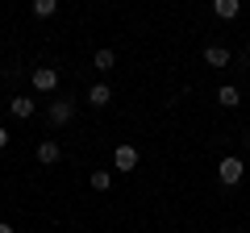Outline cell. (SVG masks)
I'll return each mask as SVG.
<instances>
[{
	"mask_svg": "<svg viewBox=\"0 0 250 233\" xmlns=\"http://www.w3.org/2000/svg\"><path fill=\"white\" fill-rule=\"evenodd\" d=\"M29 79H34L38 92H54V88H59V71H54V67H38Z\"/></svg>",
	"mask_w": 250,
	"mask_h": 233,
	"instance_id": "6da1fadb",
	"label": "cell"
},
{
	"mask_svg": "<svg viewBox=\"0 0 250 233\" xmlns=\"http://www.w3.org/2000/svg\"><path fill=\"white\" fill-rule=\"evenodd\" d=\"M217 175H221V183H242V158H221Z\"/></svg>",
	"mask_w": 250,
	"mask_h": 233,
	"instance_id": "7a4b0ae2",
	"label": "cell"
},
{
	"mask_svg": "<svg viewBox=\"0 0 250 233\" xmlns=\"http://www.w3.org/2000/svg\"><path fill=\"white\" fill-rule=\"evenodd\" d=\"M71 116H75V104H71V100H54V104H50V125H67Z\"/></svg>",
	"mask_w": 250,
	"mask_h": 233,
	"instance_id": "3957f363",
	"label": "cell"
},
{
	"mask_svg": "<svg viewBox=\"0 0 250 233\" xmlns=\"http://www.w3.org/2000/svg\"><path fill=\"white\" fill-rule=\"evenodd\" d=\"M113 162H117V171H134L138 167V150H134V146H117Z\"/></svg>",
	"mask_w": 250,
	"mask_h": 233,
	"instance_id": "277c9868",
	"label": "cell"
},
{
	"mask_svg": "<svg viewBox=\"0 0 250 233\" xmlns=\"http://www.w3.org/2000/svg\"><path fill=\"white\" fill-rule=\"evenodd\" d=\"M59 158H62L59 142H38V162H42V167H54Z\"/></svg>",
	"mask_w": 250,
	"mask_h": 233,
	"instance_id": "5b68a950",
	"label": "cell"
},
{
	"mask_svg": "<svg viewBox=\"0 0 250 233\" xmlns=\"http://www.w3.org/2000/svg\"><path fill=\"white\" fill-rule=\"evenodd\" d=\"M238 9H242V0H213V13L221 21H233V17H238Z\"/></svg>",
	"mask_w": 250,
	"mask_h": 233,
	"instance_id": "8992f818",
	"label": "cell"
},
{
	"mask_svg": "<svg viewBox=\"0 0 250 233\" xmlns=\"http://www.w3.org/2000/svg\"><path fill=\"white\" fill-rule=\"evenodd\" d=\"M205 63L208 67H229V50L225 46H205Z\"/></svg>",
	"mask_w": 250,
	"mask_h": 233,
	"instance_id": "52a82bcc",
	"label": "cell"
},
{
	"mask_svg": "<svg viewBox=\"0 0 250 233\" xmlns=\"http://www.w3.org/2000/svg\"><path fill=\"white\" fill-rule=\"evenodd\" d=\"M217 104H221V108H238L242 104V92L233 88V83H225V88L217 92Z\"/></svg>",
	"mask_w": 250,
	"mask_h": 233,
	"instance_id": "ba28073f",
	"label": "cell"
},
{
	"mask_svg": "<svg viewBox=\"0 0 250 233\" xmlns=\"http://www.w3.org/2000/svg\"><path fill=\"white\" fill-rule=\"evenodd\" d=\"M9 108H13V116H17V121L34 116V100H29V96H13V100H9Z\"/></svg>",
	"mask_w": 250,
	"mask_h": 233,
	"instance_id": "9c48e42d",
	"label": "cell"
},
{
	"mask_svg": "<svg viewBox=\"0 0 250 233\" xmlns=\"http://www.w3.org/2000/svg\"><path fill=\"white\" fill-rule=\"evenodd\" d=\"M108 100H113V92H108V83H96V88L88 92V104H96V108H104Z\"/></svg>",
	"mask_w": 250,
	"mask_h": 233,
	"instance_id": "30bf717a",
	"label": "cell"
},
{
	"mask_svg": "<svg viewBox=\"0 0 250 233\" xmlns=\"http://www.w3.org/2000/svg\"><path fill=\"white\" fill-rule=\"evenodd\" d=\"M29 9H34V17H54L59 13V0H34Z\"/></svg>",
	"mask_w": 250,
	"mask_h": 233,
	"instance_id": "8fae6325",
	"label": "cell"
},
{
	"mask_svg": "<svg viewBox=\"0 0 250 233\" xmlns=\"http://www.w3.org/2000/svg\"><path fill=\"white\" fill-rule=\"evenodd\" d=\"M92 63H96V71H108V67L117 63V54H113V50L104 46V50H96V54H92Z\"/></svg>",
	"mask_w": 250,
	"mask_h": 233,
	"instance_id": "7c38bea8",
	"label": "cell"
},
{
	"mask_svg": "<svg viewBox=\"0 0 250 233\" xmlns=\"http://www.w3.org/2000/svg\"><path fill=\"white\" fill-rule=\"evenodd\" d=\"M108 183H113L108 171H92V188H96V192H108Z\"/></svg>",
	"mask_w": 250,
	"mask_h": 233,
	"instance_id": "4fadbf2b",
	"label": "cell"
},
{
	"mask_svg": "<svg viewBox=\"0 0 250 233\" xmlns=\"http://www.w3.org/2000/svg\"><path fill=\"white\" fill-rule=\"evenodd\" d=\"M4 146H9V129L0 125V150H4Z\"/></svg>",
	"mask_w": 250,
	"mask_h": 233,
	"instance_id": "5bb4252c",
	"label": "cell"
},
{
	"mask_svg": "<svg viewBox=\"0 0 250 233\" xmlns=\"http://www.w3.org/2000/svg\"><path fill=\"white\" fill-rule=\"evenodd\" d=\"M0 233H13V225H9V221H0Z\"/></svg>",
	"mask_w": 250,
	"mask_h": 233,
	"instance_id": "9a60e30c",
	"label": "cell"
},
{
	"mask_svg": "<svg viewBox=\"0 0 250 233\" xmlns=\"http://www.w3.org/2000/svg\"><path fill=\"white\" fill-rule=\"evenodd\" d=\"M246 146H250V137H246Z\"/></svg>",
	"mask_w": 250,
	"mask_h": 233,
	"instance_id": "2e32d148",
	"label": "cell"
}]
</instances>
